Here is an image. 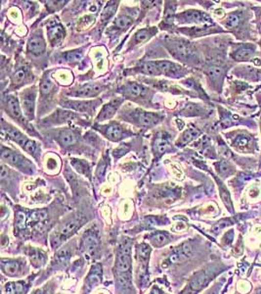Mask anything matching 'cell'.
I'll return each mask as SVG.
<instances>
[{"instance_id":"obj_1","label":"cell","mask_w":261,"mask_h":294,"mask_svg":"<svg viewBox=\"0 0 261 294\" xmlns=\"http://www.w3.org/2000/svg\"><path fill=\"white\" fill-rule=\"evenodd\" d=\"M226 269L227 267L221 263H210L206 265L202 270L194 274L180 294H198L201 292L220 272Z\"/></svg>"},{"instance_id":"obj_2","label":"cell","mask_w":261,"mask_h":294,"mask_svg":"<svg viewBox=\"0 0 261 294\" xmlns=\"http://www.w3.org/2000/svg\"><path fill=\"white\" fill-rule=\"evenodd\" d=\"M88 221V217L80 212L69 216L63 222V224H61L52 233L50 237V243L52 249L59 248L62 243H64L68 238L77 234L80 227L86 224Z\"/></svg>"},{"instance_id":"obj_3","label":"cell","mask_w":261,"mask_h":294,"mask_svg":"<svg viewBox=\"0 0 261 294\" xmlns=\"http://www.w3.org/2000/svg\"><path fill=\"white\" fill-rule=\"evenodd\" d=\"M163 46L169 50L171 56L184 64H197L199 58L193 45L181 37H167Z\"/></svg>"},{"instance_id":"obj_4","label":"cell","mask_w":261,"mask_h":294,"mask_svg":"<svg viewBox=\"0 0 261 294\" xmlns=\"http://www.w3.org/2000/svg\"><path fill=\"white\" fill-rule=\"evenodd\" d=\"M2 136H7L8 139L19 144L27 153L32 155L36 161H39L41 154L40 144L33 139H30L28 136H25L20 130L13 127L12 124L6 123L4 120H2Z\"/></svg>"},{"instance_id":"obj_5","label":"cell","mask_w":261,"mask_h":294,"mask_svg":"<svg viewBox=\"0 0 261 294\" xmlns=\"http://www.w3.org/2000/svg\"><path fill=\"white\" fill-rule=\"evenodd\" d=\"M132 243L130 240H124L117 247L114 271L115 277L132 278Z\"/></svg>"},{"instance_id":"obj_6","label":"cell","mask_w":261,"mask_h":294,"mask_svg":"<svg viewBox=\"0 0 261 294\" xmlns=\"http://www.w3.org/2000/svg\"><path fill=\"white\" fill-rule=\"evenodd\" d=\"M121 119L135 124L139 128L150 129L159 124L164 118L162 114L148 112L141 108H133L131 110L125 111Z\"/></svg>"},{"instance_id":"obj_7","label":"cell","mask_w":261,"mask_h":294,"mask_svg":"<svg viewBox=\"0 0 261 294\" xmlns=\"http://www.w3.org/2000/svg\"><path fill=\"white\" fill-rule=\"evenodd\" d=\"M195 253V242L193 240H186L180 245L171 249L170 254L160 263L162 269H167L171 266H177L182 263L190 260Z\"/></svg>"},{"instance_id":"obj_8","label":"cell","mask_w":261,"mask_h":294,"mask_svg":"<svg viewBox=\"0 0 261 294\" xmlns=\"http://www.w3.org/2000/svg\"><path fill=\"white\" fill-rule=\"evenodd\" d=\"M101 246L100 232L96 226H91L83 233L80 239V251L88 259L96 258Z\"/></svg>"},{"instance_id":"obj_9","label":"cell","mask_w":261,"mask_h":294,"mask_svg":"<svg viewBox=\"0 0 261 294\" xmlns=\"http://www.w3.org/2000/svg\"><path fill=\"white\" fill-rule=\"evenodd\" d=\"M1 159L25 174L33 175L35 171L34 164L29 159L26 158L20 152L4 145L1 147Z\"/></svg>"},{"instance_id":"obj_10","label":"cell","mask_w":261,"mask_h":294,"mask_svg":"<svg viewBox=\"0 0 261 294\" xmlns=\"http://www.w3.org/2000/svg\"><path fill=\"white\" fill-rule=\"evenodd\" d=\"M2 103H3V108L6 111L7 115H9L15 122L21 124L31 135H35L36 136V133L34 132V130H31L29 122H27L26 118L23 117V110H22V107H21V103H20L16 95L7 94L2 99Z\"/></svg>"},{"instance_id":"obj_11","label":"cell","mask_w":261,"mask_h":294,"mask_svg":"<svg viewBox=\"0 0 261 294\" xmlns=\"http://www.w3.org/2000/svg\"><path fill=\"white\" fill-rule=\"evenodd\" d=\"M152 252V247L150 244L142 242L136 244L135 247V256L137 259V281L140 283V285L144 286L147 284L149 280H148V269H149V261H150V256Z\"/></svg>"},{"instance_id":"obj_12","label":"cell","mask_w":261,"mask_h":294,"mask_svg":"<svg viewBox=\"0 0 261 294\" xmlns=\"http://www.w3.org/2000/svg\"><path fill=\"white\" fill-rule=\"evenodd\" d=\"M117 91L124 95L125 99L127 98L143 104L149 101L154 94L152 90H150L142 83H138L136 81H127L124 86H122Z\"/></svg>"},{"instance_id":"obj_13","label":"cell","mask_w":261,"mask_h":294,"mask_svg":"<svg viewBox=\"0 0 261 294\" xmlns=\"http://www.w3.org/2000/svg\"><path fill=\"white\" fill-rule=\"evenodd\" d=\"M93 129L101 133L103 136L113 142H118L125 138L134 136V133L129 129H126L124 124L118 122H110L108 124H96Z\"/></svg>"},{"instance_id":"obj_14","label":"cell","mask_w":261,"mask_h":294,"mask_svg":"<svg viewBox=\"0 0 261 294\" xmlns=\"http://www.w3.org/2000/svg\"><path fill=\"white\" fill-rule=\"evenodd\" d=\"M1 271L9 278H21L29 271V267L25 258H1Z\"/></svg>"},{"instance_id":"obj_15","label":"cell","mask_w":261,"mask_h":294,"mask_svg":"<svg viewBox=\"0 0 261 294\" xmlns=\"http://www.w3.org/2000/svg\"><path fill=\"white\" fill-rule=\"evenodd\" d=\"M75 243H76V240H74L73 242H69L64 247L59 249L53 257V260L51 262L50 267L46 271H48V272H51V271L65 269L72 259L73 254L75 253V247H74Z\"/></svg>"},{"instance_id":"obj_16","label":"cell","mask_w":261,"mask_h":294,"mask_svg":"<svg viewBox=\"0 0 261 294\" xmlns=\"http://www.w3.org/2000/svg\"><path fill=\"white\" fill-rule=\"evenodd\" d=\"M37 95L36 87H31L20 93L21 97V107L25 116L29 121H33L34 119V110H35V100Z\"/></svg>"},{"instance_id":"obj_17","label":"cell","mask_w":261,"mask_h":294,"mask_svg":"<svg viewBox=\"0 0 261 294\" xmlns=\"http://www.w3.org/2000/svg\"><path fill=\"white\" fill-rule=\"evenodd\" d=\"M156 63L160 72V75H163L171 79H181L189 73L188 69L184 68L181 65L169 60H157Z\"/></svg>"},{"instance_id":"obj_18","label":"cell","mask_w":261,"mask_h":294,"mask_svg":"<svg viewBox=\"0 0 261 294\" xmlns=\"http://www.w3.org/2000/svg\"><path fill=\"white\" fill-rule=\"evenodd\" d=\"M175 21L179 24H212L213 21L208 14L199 10H187L176 14Z\"/></svg>"},{"instance_id":"obj_19","label":"cell","mask_w":261,"mask_h":294,"mask_svg":"<svg viewBox=\"0 0 261 294\" xmlns=\"http://www.w3.org/2000/svg\"><path fill=\"white\" fill-rule=\"evenodd\" d=\"M10 79H11L10 89L13 91H16L23 87L25 85L30 83L34 79V75L29 65L21 64L15 69Z\"/></svg>"},{"instance_id":"obj_20","label":"cell","mask_w":261,"mask_h":294,"mask_svg":"<svg viewBox=\"0 0 261 294\" xmlns=\"http://www.w3.org/2000/svg\"><path fill=\"white\" fill-rule=\"evenodd\" d=\"M46 52V41L41 30L34 32L29 38L27 46V53L31 58L43 56Z\"/></svg>"},{"instance_id":"obj_21","label":"cell","mask_w":261,"mask_h":294,"mask_svg":"<svg viewBox=\"0 0 261 294\" xmlns=\"http://www.w3.org/2000/svg\"><path fill=\"white\" fill-rule=\"evenodd\" d=\"M47 36L50 45L53 46H60L66 37L65 27L58 21L57 19H51L46 25Z\"/></svg>"},{"instance_id":"obj_22","label":"cell","mask_w":261,"mask_h":294,"mask_svg":"<svg viewBox=\"0 0 261 294\" xmlns=\"http://www.w3.org/2000/svg\"><path fill=\"white\" fill-rule=\"evenodd\" d=\"M105 87L100 83H87L80 86L79 88H75L72 91L67 92V95L72 97H80V98H90L96 97L99 95Z\"/></svg>"},{"instance_id":"obj_23","label":"cell","mask_w":261,"mask_h":294,"mask_svg":"<svg viewBox=\"0 0 261 294\" xmlns=\"http://www.w3.org/2000/svg\"><path fill=\"white\" fill-rule=\"evenodd\" d=\"M172 150L171 137L168 133L159 132L153 140V152L157 159L161 157L164 153Z\"/></svg>"},{"instance_id":"obj_24","label":"cell","mask_w":261,"mask_h":294,"mask_svg":"<svg viewBox=\"0 0 261 294\" xmlns=\"http://www.w3.org/2000/svg\"><path fill=\"white\" fill-rule=\"evenodd\" d=\"M37 274L30 276L25 281L9 282L2 287V294H27L29 292L32 283L34 282Z\"/></svg>"},{"instance_id":"obj_25","label":"cell","mask_w":261,"mask_h":294,"mask_svg":"<svg viewBox=\"0 0 261 294\" xmlns=\"http://www.w3.org/2000/svg\"><path fill=\"white\" fill-rule=\"evenodd\" d=\"M103 280V267L100 263H96L91 267L90 271L88 276L86 277L84 287L82 289V294H88L91 290L102 283Z\"/></svg>"},{"instance_id":"obj_26","label":"cell","mask_w":261,"mask_h":294,"mask_svg":"<svg viewBox=\"0 0 261 294\" xmlns=\"http://www.w3.org/2000/svg\"><path fill=\"white\" fill-rule=\"evenodd\" d=\"M23 252L29 257L31 265L35 269H40L45 266L48 260V254L41 248H36L33 246L23 247Z\"/></svg>"},{"instance_id":"obj_27","label":"cell","mask_w":261,"mask_h":294,"mask_svg":"<svg viewBox=\"0 0 261 294\" xmlns=\"http://www.w3.org/2000/svg\"><path fill=\"white\" fill-rule=\"evenodd\" d=\"M124 101H125V98L123 97H114L111 101L105 104L95 120L96 124H98L99 122H104L106 120L112 119Z\"/></svg>"},{"instance_id":"obj_28","label":"cell","mask_w":261,"mask_h":294,"mask_svg":"<svg viewBox=\"0 0 261 294\" xmlns=\"http://www.w3.org/2000/svg\"><path fill=\"white\" fill-rule=\"evenodd\" d=\"M55 139L58 143L64 148L74 146L78 140H79V135L78 132L68 128L61 129L55 134Z\"/></svg>"},{"instance_id":"obj_29","label":"cell","mask_w":261,"mask_h":294,"mask_svg":"<svg viewBox=\"0 0 261 294\" xmlns=\"http://www.w3.org/2000/svg\"><path fill=\"white\" fill-rule=\"evenodd\" d=\"M60 104L64 107L72 108L80 112H86V113L92 114L95 112L96 108L100 104V100H95V101H75V100H62Z\"/></svg>"},{"instance_id":"obj_30","label":"cell","mask_w":261,"mask_h":294,"mask_svg":"<svg viewBox=\"0 0 261 294\" xmlns=\"http://www.w3.org/2000/svg\"><path fill=\"white\" fill-rule=\"evenodd\" d=\"M255 53H256L255 46L250 44H246L239 46L235 50H233L231 53V57L238 62H247L253 60Z\"/></svg>"},{"instance_id":"obj_31","label":"cell","mask_w":261,"mask_h":294,"mask_svg":"<svg viewBox=\"0 0 261 294\" xmlns=\"http://www.w3.org/2000/svg\"><path fill=\"white\" fill-rule=\"evenodd\" d=\"M149 242L156 248H161L173 240V237L168 232L163 230H154L146 236Z\"/></svg>"},{"instance_id":"obj_32","label":"cell","mask_w":261,"mask_h":294,"mask_svg":"<svg viewBox=\"0 0 261 294\" xmlns=\"http://www.w3.org/2000/svg\"><path fill=\"white\" fill-rule=\"evenodd\" d=\"M179 33L186 34L191 37H198V36H203L206 34H216L219 32H223L222 30L218 29L216 26H203V27H193V28H184V29H179Z\"/></svg>"},{"instance_id":"obj_33","label":"cell","mask_w":261,"mask_h":294,"mask_svg":"<svg viewBox=\"0 0 261 294\" xmlns=\"http://www.w3.org/2000/svg\"><path fill=\"white\" fill-rule=\"evenodd\" d=\"M176 2L168 1L165 2V8L163 14V21L159 25V28L161 30H168L170 28L174 27V22L176 18Z\"/></svg>"},{"instance_id":"obj_34","label":"cell","mask_w":261,"mask_h":294,"mask_svg":"<svg viewBox=\"0 0 261 294\" xmlns=\"http://www.w3.org/2000/svg\"><path fill=\"white\" fill-rule=\"evenodd\" d=\"M157 33H158L157 27H150V28L148 27V28H144V29H140L132 36V38L129 43V46H139L143 43H146Z\"/></svg>"},{"instance_id":"obj_35","label":"cell","mask_w":261,"mask_h":294,"mask_svg":"<svg viewBox=\"0 0 261 294\" xmlns=\"http://www.w3.org/2000/svg\"><path fill=\"white\" fill-rule=\"evenodd\" d=\"M205 74L207 78L210 80V82L215 83V87H220L222 85L223 77L225 74L224 67L221 66L218 63H213L207 66V69L205 71Z\"/></svg>"},{"instance_id":"obj_36","label":"cell","mask_w":261,"mask_h":294,"mask_svg":"<svg viewBox=\"0 0 261 294\" xmlns=\"http://www.w3.org/2000/svg\"><path fill=\"white\" fill-rule=\"evenodd\" d=\"M134 19L135 17L130 13H122L114 19L111 30L114 32H124L133 24Z\"/></svg>"},{"instance_id":"obj_37","label":"cell","mask_w":261,"mask_h":294,"mask_svg":"<svg viewBox=\"0 0 261 294\" xmlns=\"http://www.w3.org/2000/svg\"><path fill=\"white\" fill-rule=\"evenodd\" d=\"M251 142L252 137L246 133H239L237 136L232 138V146L242 152H249L250 150H252V146L250 145Z\"/></svg>"},{"instance_id":"obj_38","label":"cell","mask_w":261,"mask_h":294,"mask_svg":"<svg viewBox=\"0 0 261 294\" xmlns=\"http://www.w3.org/2000/svg\"><path fill=\"white\" fill-rule=\"evenodd\" d=\"M133 73H137V74H143L146 76H153V77H157V76H161L160 72H159V68L157 66L156 61H145V62H141L139 65H137L136 67L131 70Z\"/></svg>"},{"instance_id":"obj_39","label":"cell","mask_w":261,"mask_h":294,"mask_svg":"<svg viewBox=\"0 0 261 294\" xmlns=\"http://www.w3.org/2000/svg\"><path fill=\"white\" fill-rule=\"evenodd\" d=\"M202 135L201 131H199L198 129L195 128H189L187 129L185 132H183L180 137L177 139V141L175 142V145L179 148L186 146L189 143H191L193 140L197 139L199 136Z\"/></svg>"},{"instance_id":"obj_40","label":"cell","mask_w":261,"mask_h":294,"mask_svg":"<svg viewBox=\"0 0 261 294\" xmlns=\"http://www.w3.org/2000/svg\"><path fill=\"white\" fill-rule=\"evenodd\" d=\"M207 114V110L200 104L189 102L187 103L181 110L179 111V115L185 117H195V116H204Z\"/></svg>"},{"instance_id":"obj_41","label":"cell","mask_w":261,"mask_h":294,"mask_svg":"<svg viewBox=\"0 0 261 294\" xmlns=\"http://www.w3.org/2000/svg\"><path fill=\"white\" fill-rule=\"evenodd\" d=\"M56 92V88L53 81L50 79L49 75L45 73L40 80V94L42 99H49Z\"/></svg>"},{"instance_id":"obj_42","label":"cell","mask_w":261,"mask_h":294,"mask_svg":"<svg viewBox=\"0 0 261 294\" xmlns=\"http://www.w3.org/2000/svg\"><path fill=\"white\" fill-rule=\"evenodd\" d=\"M243 21V13L240 11H235L230 13L226 17V19L222 22L223 26L229 30H236L239 28Z\"/></svg>"},{"instance_id":"obj_43","label":"cell","mask_w":261,"mask_h":294,"mask_svg":"<svg viewBox=\"0 0 261 294\" xmlns=\"http://www.w3.org/2000/svg\"><path fill=\"white\" fill-rule=\"evenodd\" d=\"M83 54L82 49H77V50H72V51H67L64 53H61L58 59L59 62H64V63H75L80 61Z\"/></svg>"},{"instance_id":"obj_44","label":"cell","mask_w":261,"mask_h":294,"mask_svg":"<svg viewBox=\"0 0 261 294\" xmlns=\"http://www.w3.org/2000/svg\"><path fill=\"white\" fill-rule=\"evenodd\" d=\"M215 166L216 167V170L218 172V175L223 179L231 176L235 172L234 170L235 168L232 166V164L230 162H228L226 160H222V161L217 162L215 164Z\"/></svg>"},{"instance_id":"obj_45","label":"cell","mask_w":261,"mask_h":294,"mask_svg":"<svg viewBox=\"0 0 261 294\" xmlns=\"http://www.w3.org/2000/svg\"><path fill=\"white\" fill-rule=\"evenodd\" d=\"M118 6V2H109L101 14V24L106 25L109 22V20L114 16V13L116 11V8Z\"/></svg>"},{"instance_id":"obj_46","label":"cell","mask_w":261,"mask_h":294,"mask_svg":"<svg viewBox=\"0 0 261 294\" xmlns=\"http://www.w3.org/2000/svg\"><path fill=\"white\" fill-rule=\"evenodd\" d=\"M72 165L74 166V168L78 171L80 174H83L84 176L88 177L90 179L91 177V169L90 165L84 161V160H79V159H72Z\"/></svg>"},{"instance_id":"obj_47","label":"cell","mask_w":261,"mask_h":294,"mask_svg":"<svg viewBox=\"0 0 261 294\" xmlns=\"http://www.w3.org/2000/svg\"><path fill=\"white\" fill-rule=\"evenodd\" d=\"M234 222L231 220V219H223L221 220L220 222H218L217 224H216L215 226L211 227V233L215 234V235H218L224 227L226 226H230V225H233Z\"/></svg>"},{"instance_id":"obj_48","label":"cell","mask_w":261,"mask_h":294,"mask_svg":"<svg viewBox=\"0 0 261 294\" xmlns=\"http://www.w3.org/2000/svg\"><path fill=\"white\" fill-rule=\"evenodd\" d=\"M108 159L103 158L98 167H97V170H96V177L99 179V181H102L104 180V177H105V173H106V169L108 167Z\"/></svg>"},{"instance_id":"obj_49","label":"cell","mask_w":261,"mask_h":294,"mask_svg":"<svg viewBox=\"0 0 261 294\" xmlns=\"http://www.w3.org/2000/svg\"><path fill=\"white\" fill-rule=\"evenodd\" d=\"M56 289V283L53 282H49V283L45 284L43 287L36 289L32 294H53Z\"/></svg>"},{"instance_id":"obj_50","label":"cell","mask_w":261,"mask_h":294,"mask_svg":"<svg viewBox=\"0 0 261 294\" xmlns=\"http://www.w3.org/2000/svg\"><path fill=\"white\" fill-rule=\"evenodd\" d=\"M68 2V1H48V2H45L46 7H48L49 13H53L61 9L62 7H64L65 4Z\"/></svg>"},{"instance_id":"obj_51","label":"cell","mask_w":261,"mask_h":294,"mask_svg":"<svg viewBox=\"0 0 261 294\" xmlns=\"http://www.w3.org/2000/svg\"><path fill=\"white\" fill-rule=\"evenodd\" d=\"M233 238H234V230L233 229H230L229 232H227L224 237L222 238V244L224 246H230V244L232 243L233 241Z\"/></svg>"},{"instance_id":"obj_52","label":"cell","mask_w":261,"mask_h":294,"mask_svg":"<svg viewBox=\"0 0 261 294\" xmlns=\"http://www.w3.org/2000/svg\"><path fill=\"white\" fill-rule=\"evenodd\" d=\"M220 285H222V283H221V282H218V283H216V286L212 287V288H210V289L206 292V294H218L219 289L221 288Z\"/></svg>"},{"instance_id":"obj_53","label":"cell","mask_w":261,"mask_h":294,"mask_svg":"<svg viewBox=\"0 0 261 294\" xmlns=\"http://www.w3.org/2000/svg\"><path fill=\"white\" fill-rule=\"evenodd\" d=\"M149 294H164V292L160 289V287L158 285H153Z\"/></svg>"},{"instance_id":"obj_54","label":"cell","mask_w":261,"mask_h":294,"mask_svg":"<svg viewBox=\"0 0 261 294\" xmlns=\"http://www.w3.org/2000/svg\"><path fill=\"white\" fill-rule=\"evenodd\" d=\"M260 121H261V119H260Z\"/></svg>"}]
</instances>
